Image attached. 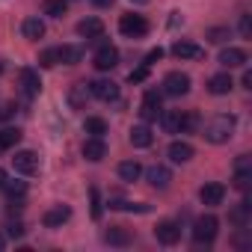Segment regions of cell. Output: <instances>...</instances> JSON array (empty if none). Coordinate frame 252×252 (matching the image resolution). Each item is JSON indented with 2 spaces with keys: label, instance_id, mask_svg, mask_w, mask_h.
Returning <instances> with one entry per match:
<instances>
[{
  "label": "cell",
  "instance_id": "obj_1",
  "mask_svg": "<svg viewBox=\"0 0 252 252\" xmlns=\"http://www.w3.org/2000/svg\"><path fill=\"white\" fill-rule=\"evenodd\" d=\"M234 116H228V113H220V116H214L205 128H202V137L208 140V143H214V146H222V143H228L231 140V134H234Z\"/></svg>",
  "mask_w": 252,
  "mask_h": 252
},
{
  "label": "cell",
  "instance_id": "obj_2",
  "mask_svg": "<svg viewBox=\"0 0 252 252\" xmlns=\"http://www.w3.org/2000/svg\"><path fill=\"white\" fill-rule=\"evenodd\" d=\"M217 231H220V220L217 217H211V214H205V217H199L196 222H193V240L202 246H208V243H214L217 240Z\"/></svg>",
  "mask_w": 252,
  "mask_h": 252
},
{
  "label": "cell",
  "instance_id": "obj_3",
  "mask_svg": "<svg viewBox=\"0 0 252 252\" xmlns=\"http://www.w3.org/2000/svg\"><path fill=\"white\" fill-rule=\"evenodd\" d=\"M119 33L122 36H128V39H143L146 33H149V21L143 18V15H122L119 18Z\"/></svg>",
  "mask_w": 252,
  "mask_h": 252
},
{
  "label": "cell",
  "instance_id": "obj_4",
  "mask_svg": "<svg viewBox=\"0 0 252 252\" xmlns=\"http://www.w3.org/2000/svg\"><path fill=\"white\" fill-rule=\"evenodd\" d=\"M163 92L172 95V98L187 95V92H190V74H184V71H169V74L163 77Z\"/></svg>",
  "mask_w": 252,
  "mask_h": 252
},
{
  "label": "cell",
  "instance_id": "obj_5",
  "mask_svg": "<svg viewBox=\"0 0 252 252\" xmlns=\"http://www.w3.org/2000/svg\"><path fill=\"white\" fill-rule=\"evenodd\" d=\"M12 166H15V172H21V175H36V172H39V155H36V152H30V149L15 152Z\"/></svg>",
  "mask_w": 252,
  "mask_h": 252
},
{
  "label": "cell",
  "instance_id": "obj_6",
  "mask_svg": "<svg viewBox=\"0 0 252 252\" xmlns=\"http://www.w3.org/2000/svg\"><path fill=\"white\" fill-rule=\"evenodd\" d=\"M160 113H163V107H160V92L149 89V92L143 95V104H140V116H143L146 122H155V119H160Z\"/></svg>",
  "mask_w": 252,
  "mask_h": 252
},
{
  "label": "cell",
  "instance_id": "obj_7",
  "mask_svg": "<svg viewBox=\"0 0 252 252\" xmlns=\"http://www.w3.org/2000/svg\"><path fill=\"white\" fill-rule=\"evenodd\" d=\"M249 184H252V158L240 155L237 163H234V187L237 190H249Z\"/></svg>",
  "mask_w": 252,
  "mask_h": 252
},
{
  "label": "cell",
  "instance_id": "obj_8",
  "mask_svg": "<svg viewBox=\"0 0 252 252\" xmlns=\"http://www.w3.org/2000/svg\"><path fill=\"white\" fill-rule=\"evenodd\" d=\"M155 237H158V243H163V246H175V243L181 240V225L172 222V220H163V222H158Z\"/></svg>",
  "mask_w": 252,
  "mask_h": 252
},
{
  "label": "cell",
  "instance_id": "obj_9",
  "mask_svg": "<svg viewBox=\"0 0 252 252\" xmlns=\"http://www.w3.org/2000/svg\"><path fill=\"white\" fill-rule=\"evenodd\" d=\"M92 63H95V68H98V71H110V68H116V65H119V51H116L113 45H101V48L95 51Z\"/></svg>",
  "mask_w": 252,
  "mask_h": 252
},
{
  "label": "cell",
  "instance_id": "obj_10",
  "mask_svg": "<svg viewBox=\"0 0 252 252\" xmlns=\"http://www.w3.org/2000/svg\"><path fill=\"white\" fill-rule=\"evenodd\" d=\"M89 92L98 101H119V83L116 80H95V83H89Z\"/></svg>",
  "mask_w": 252,
  "mask_h": 252
},
{
  "label": "cell",
  "instance_id": "obj_11",
  "mask_svg": "<svg viewBox=\"0 0 252 252\" xmlns=\"http://www.w3.org/2000/svg\"><path fill=\"white\" fill-rule=\"evenodd\" d=\"M199 199H202V205L217 208V205H222V199H225V187H222L220 181H211V184H205V187L199 190Z\"/></svg>",
  "mask_w": 252,
  "mask_h": 252
},
{
  "label": "cell",
  "instance_id": "obj_12",
  "mask_svg": "<svg viewBox=\"0 0 252 252\" xmlns=\"http://www.w3.org/2000/svg\"><path fill=\"white\" fill-rule=\"evenodd\" d=\"M160 125L166 134H184V110H163Z\"/></svg>",
  "mask_w": 252,
  "mask_h": 252
},
{
  "label": "cell",
  "instance_id": "obj_13",
  "mask_svg": "<svg viewBox=\"0 0 252 252\" xmlns=\"http://www.w3.org/2000/svg\"><path fill=\"white\" fill-rule=\"evenodd\" d=\"M89 98H92L89 83H74V86L68 89V107H71V110H86Z\"/></svg>",
  "mask_w": 252,
  "mask_h": 252
},
{
  "label": "cell",
  "instance_id": "obj_14",
  "mask_svg": "<svg viewBox=\"0 0 252 252\" xmlns=\"http://www.w3.org/2000/svg\"><path fill=\"white\" fill-rule=\"evenodd\" d=\"M83 158L92 160V163L104 160V158H107V143H104V137H89V140L83 143Z\"/></svg>",
  "mask_w": 252,
  "mask_h": 252
},
{
  "label": "cell",
  "instance_id": "obj_15",
  "mask_svg": "<svg viewBox=\"0 0 252 252\" xmlns=\"http://www.w3.org/2000/svg\"><path fill=\"white\" fill-rule=\"evenodd\" d=\"M68 220H71V208H68V205H57V208L45 211V217H42L45 228H60V225L68 222Z\"/></svg>",
  "mask_w": 252,
  "mask_h": 252
},
{
  "label": "cell",
  "instance_id": "obj_16",
  "mask_svg": "<svg viewBox=\"0 0 252 252\" xmlns=\"http://www.w3.org/2000/svg\"><path fill=\"white\" fill-rule=\"evenodd\" d=\"M249 63V57H246V51H240V48H222L220 51V65H225V68H240V65H246Z\"/></svg>",
  "mask_w": 252,
  "mask_h": 252
},
{
  "label": "cell",
  "instance_id": "obj_17",
  "mask_svg": "<svg viewBox=\"0 0 252 252\" xmlns=\"http://www.w3.org/2000/svg\"><path fill=\"white\" fill-rule=\"evenodd\" d=\"M77 36H83V39H101L104 36V21L101 18H83L77 24Z\"/></svg>",
  "mask_w": 252,
  "mask_h": 252
},
{
  "label": "cell",
  "instance_id": "obj_18",
  "mask_svg": "<svg viewBox=\"0 0 252 252\" xmlns=\"http://www.w3.org/2000/svg\"><path fill=\"white\" fill-rule=\"evenodd\" d=\"M172 54H175L178 60H202V57H205V51H202L196 42H175V45H172Z\"/></svg>",
  "mask_w": 252,
  "mask_h": 252
},
{
  "label": "cell",
  "instance_id": "obj_19",
  "mask_svg": "<svg viewBox=\"0 0 252 252\" xmlns=\"http://www.w3.org/2000/svg\"><path fill=\"white\" fill-rule=\"evenodd\" d=\"M21 86H24V92L33 98V95H39L42 92V80H39V71L36 68H21Z\"/></svg>",
  "mask_w": 252,
  "mask_h": 252
},
{
  "label": "cell",
  "instance_id": "obj_20",
  "mask_svg": "<svg viewBox=\"0 0 252 252\" xmlns=\"http://www.w3.org/2000/svg\"><path fill=\"white\" fill-rule=\"evenodd\" d=\"M152 143H155V137H152L149 125H134V128H131V146L134 149H149Z\"/></svg>",
  "mask_w": 252,
  "mask_h": 252
},
{
  "label": "cell",
  "instance_id": "obj_21",
  "mask_svg": "<svg viewBox=\"0 0 252 252\" xmlns=\"http://www.w3.org/2000/svg\"><path fill=\"white\" fill-rule=\"evenodd\" d=\"M193 146L190 143H181V140H175L172 146H169V160L172 163H187V160H193Z\"/></svg>",
  "mask_w": 252,
  "mask_h": 252
},
{
  "label": "cell",
  "instance_id": "obj_22",
  "mask_svg": "<svg viewBox=\"0 0 252 252\" xmlns=\"http://www.w3.org/2000/svg\"><path fill=\"white\" fill-rule=\"evenodd\" d=\"M146 178H149V184L152 187H158V190H163V187H169V181H172V172L166 169V166H152L149 172H146Z\"/></svg>",
  "mask_w": 252,
  "mask_h": 252
},
{
  "label": "cell",
  "instance_id": "obj_23",
  "mask_svg": "<svg viewBox=\"0 0 252 252\" xmlns=\"http://www.w3.org/2000/svg\"><path fill=\"white\" fill-rule=\"evenodd\" d=\"M104 240H107L110 246H128L134 237H131V231H128V228L113 225V228H107V231H104Z\"/></svg>",
  "mask_w": 252,
  "mask_h": 252
},
{
  "label": "cell",
  "instance_id": "obj_24",
  "mask_svg": "<svg viewBox=\"0 0 252 252\" xmlns=\"http://www.w3.org/2000/svg\"><path fill=\"white\" fill-rule=\"evenodd\" d=\"M21 33H24V39L39 42V39L45 36V21H42V18H27V21L21 24Z\"/></svg>",
  "mask_w": 252,
  "mask_h": 252
},
{
  "label": "cell",
  "instance_id": "obj_25",
  "mask_svg": "<svg viewBox=\"0 0 252 252\" xmlns=\"http://www.w3.org/2000/svg\"><path fill=\"white\" fill-rule=\"evenodd\" d=\"M249 217H252V205H249L246 199H243V202H240L231 214H228V220H231L237 228H246V225H249Z\"/></svg>",
  "mask_w": 252,
  "mask_h": 252
},
{
  "label": "cell",
  "instance_id": "obj_26",
  "mask_svg": "<svg viewBox=\"0 0 252 252\" xmlns=\"http://www.w3.org/2000/svg\"><path fill=\"white\" fill-rule=\"evenodd\" d=\"M231 77L228 74H214L211 80H208V89H211V95H228L231 92Z\"/></svg>",
  "mask_w": 252,
  "mask_h": 252
},
{
  "label": "cell",
  "instance_id": "obj_27",
  "mask_svg": "<svg viewBox=\"0 0 252 252\" xmlns=\"http://www.w3.org/2000/svg\"><path fill=\"white\" fill-rule=\"evenodd\" d=\"M143 175V166L137 163V160H125V163H119V178L122 181H137Z\"/></svg>",
  "mask_w": 252,
  "mask_h": 252
},
{
  "label": "cell",
  "instance_id": "obj_28",
  "mask_svg": "<svg viewBox=\"0 0 252 252\" xmlns=\"http://www.w3.org/2000/svg\"><path fill=\"white\" fill-rule=\"evenodd\" d=\"M57 51H60V63H65V65H74L83 60V48H77V45H63Z\"/></svg>",
  "mask_w": 252,
  "mask_h": 252
},
{
  "label": "cell",
  "instance_id": "obj_29",
  "mask_svg": "<svg viewBox=\"0 0 252 252\" xmlns=\"http://www.w3.org/2000/svg\"><path fill=\"white\" fill-rule=\"evenodd\" d=\"M83 131H86L89 137H104V134H107V122L98 119V116H89V119L83 122Z\"/></svg>",
  "mask_w": 252,
  "mask_h": 252
},
{
  "label": "cell",
  "instance_id": "obj_30",
  "mask_svg": "<svg viewBox=\"0 0 252 252\" xmlns=\"http://www.w3.org/2000/svg\"><path fill=\"white\" fill-rule=\"evenodd\" d=\"M21 137H24V134H21L18 128H3V131H0V152L18 146V143H21Z\"/></svg>",
  "mask_w": 252,
  "mask_h": 252
},
{
  "label": "cell",
  "instance_id": "obj_31",
  "mask_svg": "<svg viewBox=\"0 0 252 252\" xmlns=\"http://www.w3.org/2000/svg\"><path fill=\"white\" fill-rule=\"evenodd\" d=\"M65 9H68V0H45V6H42V12L51 18H63Z\"/></svg>",
  "mask_w": 252,
  "mask_h": 252
},
{
  "label": "cell",
  "instance_id": "obj_32",
  "mask_svg": "<svg viewBox=\"0 0 252 252\" xmlns=\"http://www.w3.org/2000/svg\"><path fill=\"white\" fill-rule=\"evenodd\" d=\"M113 211H134V214H149V205H134V202H125V199H110Z\"/></svg>",
  "mask_w": 252,
  "mask_h": 252
},
{
  "label": "cell",
  "instance_id": "obj_33",
  "mask_svg": "<svg viewBox=\"0 0 252 252\" xmlns=\"http://www.w3.org/2000/svg\"><path fill=\"white\" fill-rule=\"evenodd\" d=\"M39 65H42V68H54V65H60V51H57V48L42 51V54H39Z\"/></svg>",
  "mask_w": 252,
  "mask_h": 252
},
{
  "label": "cell",
  "instance_id": "obj_34",
  "mask_svg": "<svg viewBox=\"0 0 252 252\" xmlns=\"http://www.w3.org/2000/svg\"><path fill=\"white\" fill-rule=\"evenodd\" d=\"M208 39H211L214 45H222V42L231 39V30H228V27H211V30H208Z\"/></svg>",
  "mask_w": 252,
  "mask_h": 252
},
{
  "label": "cell",
  "instance_id": "obj_35",
  "mask_svg": "<svg viewBox=\"0 0 252 252\" xmlns=\"http://www.w3.org/2000/svg\"><path fill=\"white\" fill-rule=\"evenodd\" d=\"M3 190H6V196H9V199H21V196L27 193V184H24V181H6V184H3Z\"/></svg>",
  "mask_w": 252,
  "mask_h": 252
},
{
  "label": "cell",
  "instance_id": "obj_36",
  "mask_svg": "<svg viewBox=\"0 0 252 252\" xmlns=\"http://www.w3.org/2000/svg\"><path fill=\"white\" fill-rule=\"evenodd\" d=\"M89 202H92V220H101V196H98V187H89Z\"/></svg>",
  "mask_w": 252,
  "mask_h": 252
},
{
  "label": "cell",
  "instance_id": "obj_37",
  "mask_svg": "<svg viewBox=\"0 0 252 252\" xmlns=\"http://www.w3.org/2000/svg\"><path fill=\"white\" fill-rule=\"evenodd\" d=\"M196 128H199V113L184 110V134H190V131H196Z\"/></svg>",
  "mask_w": 252,
  "mask_h": 252
},
{
  "label": "cell",
  "instance_id": "obj_38",
  "mask_svg": "<svg viewBox=\"0 0 252 252\" xmlns=\"http://www.w3.org/2000/svg\"><path fill=\"white\" fill-rule=\"evenodd\" d=\"M146 77H149V65H140L137 71H131V74H128V80H131V83H143Z\"/></svg>",
  "mask_w": 252,
  "mask_h": 252
},
{
  "label": "cell",
  "instance_id": "obj_39",
  "mask_svg": "<svg viewBox=\"0 0 252 252\" xmlns=\"http://www.w3.org/2000/svg\"><path fill=\"white\" fill-rule=\"evenodd\" d=\"M240 36L252 39V21H249V15H240Z\"/></svg>",
  "mask_w": 252,
  "mask_h": 252
},
{
  "label": "cell",
  "instance_id": "obj_40",
  "mask_svg": "<svg viewBox=\"0 0 252 252\" xmlns=\"http://www.w3.org/2000/svg\"><path fill=\"white\" fill-rule=\"evenodd\" d=\"M160 57H163V51H160V48H155V51H149V54H146V60H143V65H149V68H152V65H155V63H158Z\"/></svg>",
  "mask_w": 252,
  "mask_h": 252
},
{
  "label": "cell",
  "instance_id": "obj_41",
  "mask_svg": "<svg viewBox=\"0 0 252 252\" xmlns=\"http://www.w3.org/2000/svg\"><path fill=\"white\" fill-rule=\"evenodd\" d=\"M6 228H9V234H12V237H21V234H24V225H21V222H9Z\"/></svg>",
  "mask_w": 252,
  "mask_h": 252
},
{
  "label": "cell",
  "instance_id": "obj_42",
  "mask_svg": "<svg viewBox=\"0 0 252 252\" xmlns=\"http://www.w3.org/2000/svg\"><path fill=\"white\" fill-rule=\"evenodd\" d=\"M243 86L252 89V71H243Z\"/></svg>",
  "mask_w": 252,
  "mask_h": 252
},
{
  "label": "cell",
  "instance_id": "obj_43",
  "mask_svg": "<svg viewBox=\"0 0 252 252\" xmlns=\"http://www.w3.org/2000/svg\"><path fill=\"white\" fill-rule=\"evenodd\" d=\"M92 3H95V6H101V9H104V6H110V3H113V0H92Z\"/></svg>",
  "mask_w": 252,
  "mask_h": 252
},
{
  "label": "cell",
  "instance_id": "obj_44",
  "mask_svg": "<svg viewBox=\"0 0 252 252\" xmlns=\"http://www.w3.org/2000/svg\"><path fill=\"white\" fill-rule=\"evenodd\" d=\"M6 181H9V178H6V172L0 169V190H3V184H6Z\"/></svg>",
  "mask_w": 252,
  "mask_h": 252
},
{
  "label": "cell",
  "instance_id": "obj_45",
  "mask_svg": "<svg viewBox=\"0 0 252 252\" xmlns=\"http://www.w3.org/2000/svg\"><path fill=\"white\" fill-rule=\"evenodd\" d=\"M131 3H149V0H131Z\"/></svg>",
  "mask_w": 252,
  "mask_h": 252
},
{
  "label": "cell",
  "instance_id": "obj_46",
  "mask_svg": "<svg viewBox=\"0 0 252 252\" xmlns=\"http://www.w3.org/2000/svg\"><path fill=\"white\" fill-rule=\"evenodd\" d=\"M0 249H3V237H0Z\"/></svg>",
  "mask_w": 252,
  "mask_h": 252
},
{
  "label": "cell",
  "instance_id": "obj_47",
  "mask_svg": "<svg viewBox=\"0 0 252 252\" xmlns=\"http://www.w3.org/2000/svg\"><path fill=\"white\" fill-rule=\"evenodd\" d=\"M0 74H3V63H0Z\"/></svg>",
  "mask_w": 252,
  "mask_h": 252
}]
</instances>
